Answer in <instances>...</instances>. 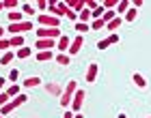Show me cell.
Returning a JSON list of instances; mask_svg holds the SVG:
<instances>
[{
  "label": "cell",
  "instance_id": "1",
  "mask_svg": "<svg viewBox=\"0 0 151 118\" xmlns=\"http://www.w3.org/2000/svg\"><path fill=\"white\" fill-rule=\"evenodd\" d=\"M76 90H78V82H76V80H69V82H67V86H65V90H63V95H60V99H58L63 107H69V105H71V99H73Z\"/></svg>",
  "mask_w": 151,
  "mask_h": 118
},
{
  "label": "cell",
  "instance_id": "2",
  "mask_svg": "<svg viewBox=\"0 0 151 118\" xmlns=\"http://www.w3.org/2000/svg\"><path fill=\"white\" fill-rule=\"evenodd\" d=\"M37 24L41 26V28H58L60 19H58V17H54L52 13H41V15L37 17Z\"/></svg>",
  "mask_w": 151,
  "mask_h": 118
},
{
  "label": "cell",
  "instance_id": "3",
  "mask_svg": "<svg viewBox=\"0 0 151 118\" xmlns=\"http://www.w3.org/2000/svg\"><path fill=\"white\" fill-rule=\"evenodd\" d=\"M60 37H63L60 28H39L37 30V39H54V41H58Z\"/></svg>",
  "mask_w": 151,
  "mask_h": 118
},
{
  "label": "cell",
  "instance_id": "4",
  "mask_svg": "<svg viewBox=\"0 0 151 118\" xmlns=\"http://www.w3.org/2000/svg\"><path fill=\"white\" fill-rule=\"evenodd\" d=\"M26 101H28V97H26V95H19V97H15V99H11V101H9V103H6V105L2 107V116L11 114V112H13V109H15V107L24 105Z\"/></svg>",
  "mask_w": 151,
  "mask_h": 118
},
{
  "label": "cell",
  "instance_id": "5",
  "mask_svg": "<svg viewBox=\"0 0 151 118\" xmlns=\"http://www.w3.org/2000/svg\"><path fill=\"white\" fill-rule=\"evenodd\" d=\"M6 30H9L13 37H15V34H24L26 30H32V22H26L24 19V22H17V24H9Z\"/></svg>",
  "mask_w": 151,
  "mask_h": 118
},
{
  "label": "cell",
  "instance_id": "6",
  "mask_svg": "<svg viewBox=\"0 0 151 118\" xmlns=\"http://www.w3.org/2000/svg\"><path fill=\"white\" fill-rule=\"evenodd\" d=\"M84 97H86L84 90H80V88L76 90V95H73V99H71V112L73 114H80V107L84 105Z\"/></svg>",
  "mask_w": 151,
  "mask_h": 118
},
{
  "label": "cell",
  "instance_id": "7",
  "mask_svg": "<svg viewBox=\"0 0 151 118\" xmlns=\"http://www.w3.org/2000/svg\"><path fill=\"white\" fill-rule=\"evenodd\" d=\"M35 47L39 52H52V47H56V41H54V39H37Z\"/></svg>",
  "mask_w": 151,
  "mask_h": 118
},
{
  "label": "cell",
  "instance_id": "8",
  "mask_svg": "<svg viewBox=\"0 0 151 118\" xmlns=\"http://www.w3.org/2000/svg\"><path fill=\"white\" fill-rule=\"evenodd\" d=\"M82 45H84V39H82V34L73 37V39H71V45H69V54H71V56H76V54L82 50Z\"/></svg>",
  "mask_w": 151,
  "mask_h": 118
},
{
  "label": "cell",
  "instance_id": "9",
  "mask_svg": "<svg viewBox=\"0 0 151 118\" xmlns=\"http://www.w3.org/2000/svg\"><path fill=\"white\" fill-rule=\"evenodd\" d=\"M67 6H69L71 11H76V13L80 15V13L86 9V0H67Z\"/></svg>",
  "mask_w": 151,
  "mask_h": 118
},
{
  "label": "cell",
  "instance_id": "10",
  "mask_svg": "<svg viewBox=\"0 0 151 118\" xmlns=\"http://www.w3.org/2000/svg\"><path fill=\"white\" fill-rule=\"evenodd\" d=\"M69 45H71V39H69V37H65V34H63V37H60V39L56 41V50H58L60 54L69 52Z\"/></svg>",
  "mask_w": 151,
  "mask_h": 118
},
{
  "label": "cell",
  "instance_id": "11",
  "mask_svg": "<svg viewBox=\"0 0 151 118\" xmlns=\"http://www.w3.org/2000/svg\"><path fill=\"white\" fill-rule=\"evenodd\" d=\"M97 62H91V65H88V69H86V82L88 84H93L95 80H97Z\"/></svg>",
  "mask_w": 151,
  "mask_h": 118
},
{
  "label": "cell",
  "instance_id": "12",
  "mask_svg": "<svg viewBox=\"0 0 151 118\" xmlns=\"http://www.w3.org/2000/svg\"><path fill=\"white\" fill-rule=\"evenodd\" d=\"M45 90H47V92H50V95H54V97H58V99H60V95H63V86H60V84H56V82H50V84H45Z\"/></svg>",
  "mask_w": 151,
  "mask_h": 118
},
{
  "label": "cell",
  "instance_id": "13",
  "mask_svg": "<svg viewBox=\"0 0 151 118\" xmlns=\"http://www.w3.org/2000/svg\"><path fill=\"white\" fill-rule=\"evenodd\" d=\"M22 84H24L26 88H37V86L41 84V77H39V75H30V77H26Z\"/></svg>",
  "mask_w": 151,
  "mask_h": 118
},
{
  "label": "cell",
  "instance_id": "14",
  "mask_svg": "<svg viewBox=\"0 0 151 118\" xmlns=\"http://www.w3.org/2000/svg\"><path fill=\"white\" fill-rule=\"evenodd\" d=\"M129 4H132V2H129V0H121V2L119 4H116V15H119V17H123V13H127L129 11Z\"/></svg>",
  "mask_w": 151,
  "mask_h": 118
},
{
  "label": "cell",
  "instance_id": "15",
  "mask_svg": "<svg viewBox=\"0 0 151 118\" xmlns=\"http://www.w3.org/2000/svg\"><path fill=\"white\" fill-rule=\"evenodd\" d=\"M6 17H9V22H11V24L24 22V19H22V17H24V13H19L17 9H15V11H9V13H6Z\"/></svg>",
  "mask_w": 151,
  "mask_h": 118
},
{
  "label": "cell",
  "instance_id": "16",
  "mask_svg": "<svg viewBox=\"0 0 151 118\" xmlns=\"http://www.w3.org/2000/svg\"><path fill=\"white\" fill-rule=\"evenodd\" d=\"M9 43H11V47H24V34H15V37H11L9 39Z\"/></svg>",
  "mask_w": 151,
  "mask_h": 118
},
{
  "label": "cell",
  "instance_id": "17",
  "mask_svg": "<svg viewBox=\"0 0 151 118\" xmlns=\"http://www.w3.org/2000/svg\"><path fill=\"white\" fill-rule=\"evenodd\" d=\"M132 80H134V84L138 86V88H147V80H145V75L134 73V75H132Z\"/></svg>",
  "mask_w": 151,
  "mask_h": 118
},
{
  "label": "cell",
  "instance_id": "18",
  "mask_svg": "<svg viewBox=\"0 0 151 118\" xmlns=\"http://www.w3.org/2000/svg\"><path fill=\"white\" fill-rule=\"evenodd\" d=\"M78 22H84V24H88V22H93V11H88V9H84L78 15Z\"/></svg>",
  "mask_w": 151,
  "mask_h": 118
},
{
  "label": "cell",
  "instance_id": "19",
  "mask_svg": "<svg viewBox=\"0 0 151 118\" xmlns=\"http://www.w3.org/2000/svg\"><path fill=\"white\" fill-rule=\"evenodd\" d=\"M121 24H123V17H114L110 24H106V30H119Z\"/></svg>",
  "mask_w": 151,
  "mask_h": 118
},
{
  "label": "cell",
  "instance_id": "20",
  "mask_svg": "<svg viewBox=\"0 0 151 118\" xmlns=\"http://www.w3.org/2000/svg\"><path fill=\"white\" fill-rule=\"evenodd\" d=\"M136 17H138V9H134V6H129V11L123 15V19H125V22H134Z\"/></svg>",
  "mask_w": 151,
  "mask_h": 118
},
{
  "label": "cell",
  "instance_id": "21",
  "mask_svg": "<svg viewBox=\"0 0 151 118\" xmlns=\"http://www.w3.org/2000/svg\"><path fill=\"white\" fill-rule=\"evenodd\" d=\"M54 60H56V65H63V67H67V65H69V62H71L69 54H58V56L54 58Z\"/></svg>",
  "mask_w": 151,
  "mask_h": 118
},
{
  "label": "cell",
  "instance_id": "22",
  "mask_svg": "<svg viewBox=\"0 0 151 118\" xmlns=\"http://www.w3.org/2000/svg\"><path fill=\"white\" fill-rule=\"evenodd\" d=\"M6 95H9L11 99H15V97H19V95H22V92H19V86H17V84H11L9 88H6Z\"/></svg>",
  "mask_w": 151,
  "mask_h": 118
},
{
  "label": "cell",
  "instance_id": "23",
  "mask_svg": "<svg viewBox=\"0 0 151 118\" xmlns=\"http://www.w3.org/2000/svg\"><path fill=\"white\" fill-rule=\"evenodd\" d=\"M54 58V52H39L37 54V60L39 62H47V60H52Z\"/></svg>",
  "mask_w": 151,
  "mask_h": 118
},
{
  "label": "cell",
  "instance_id": "24",
  "mask_svg": "<svg viewBox=\"0 0 151 118\" xmlns=\"http://www.w3.org/2000/svg\"><path fill=\"white\" fill-rule=\"evenodd\" d=\"M114 17H119V15H116V11H114V9H110V11H106V13H104V17H101V19H104L106 24H110Z\"/></svg>",
  "mask_w": 151,
  "mask_h": 118
},
{
  "label": "cell",
  "instance_id": "25",
  "mask_svg": "<svg viewBox=\"0 0 151 118\" xmlns=\"http://www.w3.org/2000/svg\"><path fill=\"white\" fill-rule=\"evenodd\" d=\"M30 54H32V52H30V47H19V50L15 52V56H17V58H28Z\"/></svg>",
  "mask_w": 151,
  "mask_h": 118
},
{
  "label": "cell",
  "instance_id": "26",
  "mask_svg": "<svg viewBox=\"0 0 151 118\" xmlns=\"http://www.w3.org/2000/svg\"><path fill=\"white\" fill-rule=\"evenodd\" d=\"M101 28H106L104 19H93V22H91V30H101Z\"/></svg>",
  "mask_w": 151,
  "mask_h": 118
},
{
  "label": "cell",
  "instance_id": "27",
  "mask_svg": "<svg viewBox=\"0 0 151 118\" xmlns=\"http://www.w3.org/2000/svg\"><path fill=\"white\" fill-rule=\"evenodd\" d=\"M47 11H50L54 17H58V19L63 17V15H60V11H58V4H56V2H50V6H47Z\"/></svg>",
  "mask_w": 151,
  "mask_h": 118
},
{
  "label": "cell",
  "instance_id": "28",
  "mask_svg": "<svg viewBox=\"0 0 151 118\" xmlns=\"http://www.w3.org/2000/svg\"><path fill=\"white\" fill-rule=\"evenodd\" d=\"M76 30H78V32L82 34V32H86V30H91V24H84V22H76Z\"/></svg>",
  "mask_w": 151,
  "mask_h": 118
},
{
  "label": "cell",
  "instance_id": "29",
  "mask_svg": "<svg viewBox=\"0 0 151 118\" xmlns=\"http://www.w3.org/2000/svg\"><path fill=\"white\" fill-rule=\"evenodd\" d=\"M104 13H106V9H104V6H97V9H95L93 11V19H101V17H104Z\"/></svg>",
  "mask_w": 151,
  "mask_h": 118
},
{
  "label": "cell",
  "instance_id": "30",
  "mask_svg": "<svg viewBox=\"0 0 151 118\" xmlns=\"http://www.w3.org/2000/svg\"><path fill=\"white\" fill-rule=\"evenodd\" d=\"M2 4H4V9H9V11H15V6H17V0H2Z\"/></svg>",
  "mask_w": 151,
  "mask_h": 118
},
{
  "label": "cell",
  "instance_id": "31",
  "mask_svg": "<svg viewBox=\"0 0 151 118\" xmlns=\"http://www.w3.org/2000/svg\"><path fill=\"white\" fill-rule=\"evenodd\" d=\"M22 13H24V15H32V13H35V6H32V4H28V2H26V4H22Z\"/></svg>",
  "mask_w": 151,
  "mask_h": 118
},
{
  "label": "cell",
  "instance_id": "32",
  "mask_svg": "<svg viewBox=\"0 0 151 118\" xmlns=\"http://www.w3.org/2000/svg\"><path fill=\"white\" fill-rule=\"evenodd\" d=\"M13 56H15V54H11V52H4V54H2V58H0V62H2V65H9V62L13 60Z\"/></svg>",
  "mask_w": 151,
  "mask_h": 118
},
{
  "label": "cell",
  "instance_id": "33",
  "mask_svg": "<svg viewBox=\"0 0 151 118\" xmlns=\"http://www.w3.org/2000/svg\"><path fill=\"white\" fill-rule=\"evenodd\" d=\"M58 4V11H60V15L67 17V13H69V6H67V2H56Z\"/></svg>",
  "mask_w": 151,
  "mask_h": 118
},
{
  "label": "cell",
  "instance_id": "34",
  "mask_svg": "<svg viewBox=\"0 0 151 118\" xmlns=\"http://www.w3.org/2000/svg\"><path fill=\"white\" fill-rule=\"evenodd\" d=\"M17 80H19V71H17V69H11V73H9V82H13V84H15Z\"/></svg>",
  "mask_w": 151,
  "mask_h": 118
},
{
  "label": "cell",
  "instance_id": "35",
  "mask_svg": "<svg viewBox=\"0 0 151 118\" xmlns=\"http://www.w3.org/2000/svg\"><path fill=\"white\" fill-rule=\"evenodd\" d=\"M9 47H11L9 39H0V52H9Z\"/></svg>",
  "mask_w": 151,
  "mask_h": 118
},
{
  "label": "cell",
  "instance_id": "36",
  "mask_svg": "<svg viewBox=\"0 0 151 118\" xmlns=\"http://www.w3.org/2000/svg\"><path fill=\"white\" fill-rule=\"evenodd\" d=\"M9 101H11V97H9V95H6V92H0V107H4Z\"/></svg>",
  "mask_w": 151,
  "mask_h": 118
},
{
  "label": "cell",
  "instance_id": "37",
  "mask_svg": "<svg viewBox=\"0 0 151 118\" xmlns=\"http://www.w3.org/2000/svg\"><path fill=\"white\" fill-rule=\"evenodd\" d=\"M97 6H99L97 0H86V9H88V11H95Z\"/></svg>",
  "mask_w": 151,
  "mask_h": 118
},
{
  "label": "cell",
  "instance_id": "38",
  "mask_svg": "<svg viewBox=\"0 0 151 118\" xmlns=\"http://www.w3.org/2000/svg\"><path fill=\"white\" fill-rule=\"evenodd\" d=\"M112 43H110V39H104V41H99L97 43V50H106V47H110Z\"/></svg>",
  "mask_w": 151,
  "mask_h": 118
},
{
  "label": "cell",
  "instance_id": "39",
  "mask_svg": "<svg viewBox=\"0 0 151 118\" xmlns=\"http://www.w3.org/2000/svg\"><path fill=\"white\" fill-rule=\"evenodd\" d=\"M47 6H50V2H47V0H39V2H37V9H39V11H45Z\"/></svg>",
  "mask_w": 151,
  "mask_h": 118
},
{
  "label": "cell",
  "instance_id": "40",
  "mask_svg": "<svg viewBox=\"0 0 151 118\" xmlns=\"http://www.w3.org/2000/svg\"><path fill=\"white\" fill-rule=\"evenodd\" d=\"M67 19H71V22H76V19H78V13L69 9V13H67Z\"/></svg>",
  "mask_w": 151,
  "mask_h": 118
},
{
  "label": "cell",
  "instance_id": "41",
  "mask_svg": "<svg viewBox=\"0 0 151 118\" xmlns=\"http://www.w3.org/2000/svg\"><path fill=\"white\" fill-rule=\"evenodd\" d=\"M108 39H110V43H112V45H114V43H119V34H116V32H112Z\"/></svg>",
  "mask_w": 151,
  "mask_h": 118
},
{
  "label": "cell",
  "instance_id": "42",
  "mask_svg": "<svg viewBox=\"0 0 151 118\" xmlns=\"http://www.w3.org/2000/svg\"><path fill=\"white\" fill-rule=\"evenodd\" d=\"M132 6H134V9H140V6H142V0H132Z\"/></svg>",
  "mask_w": 151,
  "mask_h": 118
},
{
  "label": "cell",
  "instance_id": "43",
  "mask_svg": "<svg viewBox=\"0 0 151 118\" xmlns=\"http://www.w3.org/2000/svg\"><path fill=\"white\" fill-rule=\"evenodd\" d=\"M73 116H76V114L71 112V109H69V112H65V114H63V118H73Z\"/></svg>",
  "mask_w": 151,
  "mask_h": 118
},
{
  "label": "cell",
  "instance_id": "44",
  "mask_svg": "<svg viewBox=\"0 0 151 118\" xmlns=\"http://www.w3.org/2000/svg\"><path fill=\"white\" fill-rule=\"evenodd\" d=\"M4 82H9V80H4V77H0V92H2V86H4Z\"/></svg>",
  "mask_w": 151,
  "mask_h": 118
},
{
  "label": "cell",
  "instance_id": "45",
  "mask_svg": "<svg viewBox=\"0 0 151 118\" xmlns=\"http://www.w3.org/2000/svg\"><path fill=\"white\" fill-rule=\"evenodd\" d=\"M2 34H4V28H2V26H0V39H2Z\"/></svg>",
  "mask_w": 151,
  "mask_h": 118
},
{
  "label": "cell",
  "instance_id": "46",
  "mask_svg": "<svg viewBox=\"0 0 151 118\" xmlns=\"http://www.w3.org/2000/svg\"><path fill=\"white\" fill-rule=\"evenodd\" d=\"M73 118H84V116H82V114H76V116H73Z\"/></svg>",
  "mask_w": 151,
  "mask_h": 118
},
{
  "label": "cell",
  "instance_id": "47",
  "mask_svg": "<svg viewBox=\"0 0 151 118\" xmlns=\"http://www.w3.org/2000/svg\"><path fill=\"white\" fill-rule=\"evenodd\" d=\"M119 118H127V116H125V114H119Z\"/></svg>",
  "mask_w": 151,
  "mask_h": 118
},
{
  "label": "cell",
  "instance_id": "48",
  "mask_svg": "<svg viewBox=\"0 0 151 118\" xmlns=\"http://www.w3.org/2000/svg\"><path fill=\"white\" fill-rule=\"evenodd\" d=\"M2 9H4V4H2V2H0V11H2Z\"/></svg>",
  "mask_w": 151,
  "mask_h": 118
},
{
  "label": "cell",
  "instance_id": "49",
  "mask_svg": "<svg viewBox=\"0 0 151 118\" xmlns=\"http://www.w3.org/2000/svg\"><path fill=\"white\" fill-rule=\"evenodd\" d=\"M0 118H4V116H2V114H0Z\"/></svg>",
  "mask_w": 151,
  "mask_h": 118
},
{
  "label": "cell",
  "instance_id": "50",
  "mask_svg": "<svg viewBox=\"0 0 151 118\" xmlns=\"http://www.w3.org/2000/svg\"><path fill=\"white\" fill-rule=\"evenodd\" d=\"M147 118H151V116H147Z\"/></svg>",
  "mask_w": 151,
  "mask_h": 118
}]
</instances>
